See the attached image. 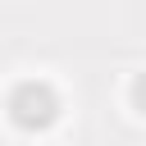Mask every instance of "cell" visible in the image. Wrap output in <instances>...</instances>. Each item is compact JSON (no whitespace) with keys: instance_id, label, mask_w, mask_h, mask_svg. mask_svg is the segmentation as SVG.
Wrapping results in <instances>:
<instances>
[{"instance_id":"1","label":"cell","mask_w":146,"mask_h":146,"mask_svg":"<svg viewBox=\"0 0 146 146\" xmlns=\"http://www.w3.org/2000/svg\"><path fill=\"white\" fill-rule=\"evenodd\" d=\"M59 110H64L59 105V91L46 78H23L9 91V100H5V114H9V123L18 132H46V128H55Z\"/></svg>"}]
</instances>
